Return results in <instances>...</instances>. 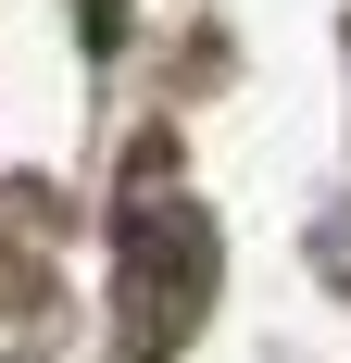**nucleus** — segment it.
I'll return each instance as SVG.
<instances>
[{"mask_svg": "<svg viewBox=\"0 0 351 363\" xmlns=\"http://www.w3.org/2000/svg\"><path fill=\"white\" fill-rule=\"evenodd\" d=\"M213 289V225L188 213V201H126V351L163 363L176 338H188V313H201Z\"/></svg>", "mask_w": 351, "mask_h": 363, "instance_id": "obj_1", "label": "nucleus"}]
</instances>
